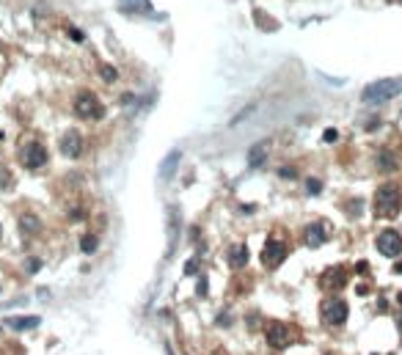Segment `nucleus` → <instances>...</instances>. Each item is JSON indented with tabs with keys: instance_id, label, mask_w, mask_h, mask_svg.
Returning <instances> with one entry per match:
<instances>
[{
	"instance_id": "nucleus-28",
	"label": "nucleus",
	"mask_w": 402,
	"mask_h": 355,
	"mask_svg": "<svg viewBox=\"0 0 402 355\" xmlns=\"http://www.w3.org/2000/svg\"><path fill=\"white\" fill-rule=\"evenodd\" d=\"M397 328L402 330V308H399V314H397Z\"/></svg>"
},
{
	"instance_id": "nucleus-2",
	"label": "nucleus",
	"mask_w": 402,
	"mask_h": 355,
	"mask_svg": "<svg viewBox=\"0 0 402 355\" xmlns=\"http://www.w3.org/2000/svg\"><path fill=\"white\" fill-rule=\"evenodd\" d=\"M402 209V188L399 185H380L375 190V215L377 218H394Z\"/></svg>"
},
{
	"instance_id": "nucleus-24",
	"label": "nucleus",
	"mask_w": 402,
	"mask_h": 355,
	"mask_svg": "<svg viewBox=\"0 0 402 355\" xmlns=\"http://www.w3.org/2000/svg\"><path fill=\"white\" fill-rule=\"evenodd\" d=\"M323 141L325 143H336V141H339V132H336V130H325L323 132Z\"/></svg>"
},
{
	"instance_id": "nucleus-16",
	"label": "nucleus",
	"mask_w": 402,
	"mask_h": 355,
	"mask_svg": "<svg viewBox=\"0 0 402 355\" xmlns=\"http://www.w3.org/2000/svg\"><path fill=\"white\" fill-rule=\"evenodd\" d=\"M124 11H135V14H151V0H119Z\"/></svg>"
},
{
	"instance_id": "nucleus-30",
	"label": "nucleus",
	"mask_w": 402,
	"mask_h": 355,
	"mask_svg": "<svg viewBox=\"0 0 402 355\" xmlns=\"http://www.w3.org/2000/svg\"><path fill=\"white\" fill-rule=\"evenodd\" d=\"M166 355H174V350H171V347H166Z\"/></svg>"
},
{
	"instance_id": "nucleus-27",
	"label": "nucleus",
	"mask_w": 402,
	"mask_h": 355,
	"mask_svg": "<svg viewBox=\"0 0 402 355\" xmlns=\"http://www.w3.org/2000/svg\"><path fill=\"white\" fill-rule=\"evenodd\" d=\"M199 295H201V298H204V295H207V281H204V278L199 281Z\"/></svg>"
},
{
	"instance_id": "nucleus-10",
	"label": "nucleus",
	"mask_w": 402,
	"mask_h": 355,
	"mask_svg": "<svg viewBox=\"0 0 402 355\" xmlns=\"http://www.w3.org/2000/svg\"><path fill=\"white\" fill-rule=\"evenodd\" d=\"M347 284V273L342 267H328V270L319 276V287L323 289H342Z\"/></svg>"
},
{
	"instance_id": "nucleus-12",
	"label": "nucleus",
	"mask_w": 402,
	"mask_h": 355,
	"mask_svg": "<svg viewBox=\"0 0 402 355\" xmlns=\"http://www.w3.org/2000/svg\"><path fill=\"white\" fill-rule=\"evenodd\" d=\"M229 264L234 267V270H243V267L248 264V248L246 245H231L229 248Z\"/></svg>"
},
{
	"instance_id": "nucleus-17",
	"label": "nucleus",
	"mask_w": 402,
	"mask_h": 355,
	"mask_svg": "<svg viewBox=\"0 0 402 355\" xmlns=\"http://www.w3.org/2000/svg\"><path fill=\"white\" fill-rule=\"evenodd\" d=\"M397 165H399V162H397V157H394L391 152H388V149L377 152V168H380V171H394Z\"/></svg>"
},
{
	"instance_id": "nucleus-4",
	"label": "nucleus",
	"mask_w": 402,
	"mask_h": 355,
	"mask_svg": "<svg viewBox=\"0 0 402 355\" xmlns=\"http://www.w3.org/2000/svg\"><path fill=\"white\" fill-rule=\"evenodd\" d=\"M50 154H47V146L39 141H28L20 146V162L22 168H28V171H39L42 165H47Z\"/></svg>"
},
{
	"instance_id": "nucleus-22",
	"label": "nucleus",
	"mask_w": 402,
	"mask_h": 355,
	"mask_svg": "<svg viewBox=\"0 0 402 355\" xmlns=\"http://www.w3.org/2000/svg\"><path fill=\"white\" fill-rule=\"evenodd\" d=\"M306 190H308V196H317L323 190V182L319 179H306Z\"/></svg>"
},
{
	"instance_id": "nucleus-14",
	"label": "nucleus",
	"mask_w": 402,
	"mask_h": 355,
	"mask_svg": "<svg viewBox=\"0 0 402 355\" xmlns=\"http://www.w3.org/2000/svg\"><path fill=\"white\" fill-rule=\"evenodd\" d=\"M267 160V143H256V146H251V152H248V165L251 168H262Z\"/></svg>"
},
{
	"instance_id": "nucleus-11",
	"label": "nucleus",
	"mask_w": 402,
	"mask_h": 355,
	"mask_svg": "<svg viewBox=\"0 0 402 355\" xmlns=\"http://www.w3.org/2000/svg\"><path fill=\"white\" fill-rule=\"evenodd\" d=\"M303 242H306L308 248H319L328 242V231H325L323 223H311L306 226V231H303Z\"/></svg>"
},
{
	"instance_id": "nucleus-18",
	"label": "nucleus",
	"mask_w": 402,
	"mask_h": 355,
	"mask_svg": "<svg viewBox=\"0 0 402 355\" xmlns=\"http://www.w3.org/2000/svg\"><path fill=\"white\" fill-rule=\"evenodd\" d=\"M20 226H22V231H28V234H33V231L42 229V223H39L36 215H22V218H20Z\"/></svg>"
},
{
	"instance_id": "nucleus-15",
	"label": "nucleus",
	"mask_w": 402,
	"mask_h": 355,
	"mask_svg": "<svg viewBox=\"0 0 402 355\" xmlns=\"http://www.w3.org/2000/svg\"><path fill=\"white\" fill-rule=\"evenodd\" d=\"M179 157H182V152H168V157L160 162V179L166 182V179H171V173H174V168H177V162H179Z\"/></svg>"
},
{
	"instance_id": "nucleus-6",
	"label": "nucleus",
	"mask_w": 402,
	"mask_h": 355,
	"mask_svg": "<svg viewBox=\"0 0 402 355\" xmlns=\"http://www.w3.org/2000/svg\"><path fill=\"white\" fill-rule=\"evenodd\" d=\"M323 319L325 325H331V328H339V325L347 322V303L339 298H328L323 303Z\"/></svg>"
},
{
	"instance_id": "nucleus-13",
	"label": "nucleus",
	"mask_w": 402,
	"mask_h": 355,
	"mask_svg": "<svg viewBox=\"0 0 402 355\" xmlns=\"http://www.w3.org/2000/svg\"><path fill=\"white\" fill-rule=\"evenodd\" d=\"M6 325L14 330H33L42 325V319L39 317H11V319H6Z\"/></svg>"
},
{
	"instance_id": "nucleus-29",
	"label": "nucleus",
	"mask_w": 402,
	"mask_h": 355,
	"mask_svg": "<svg viewBox=\"0 0 402 355\" xmlns=\"http://www.w3.org/2000/svg\"><path fill=\"white\" fill-rule=\"evenodd\" d=\"M394 273H402V261H399V264H394Z\"/></svg>"
},
{
	"instance_id": "nucleus-26",
	"label": "nucleus",
	"mask_w": 402,
	"mask_h": 355,
	"mask_svg": "<svg viewBox=\"0 0 402 355\" xmlns=\"http://www.w3.org/2000/svg\"><path fill=\"white\" fill-rule=\"evenodd\" d=\"M66 33H69V36H72V39H74V42H83V39H86V36H83V33H80V31H77V28H69V31H66Z\"/></svg>"
},
{
	"instance_id": "nucleus-19",
	"label": "nucleus",
	"mask_w": 402,
	"mask_h": 355,
	"mask_svg": "<svg viewBox=\"0 0 402 355\" xmlns=\"http://www.w3.org/2000/svg\"><path fill=\"white\" fill-rule=\"evenodd\" d=\"M100 77L105 80V83H116V80H119V69L110 66V63H102V66H100Z\"/></svg>"
},
{
	"instance_id": "nucleus-1",
	"label": "nucleus",
	"mask_w": 402,
	"mask_h": 355,
	"mask_svg": "<svg viewBox=\"0 0 402 355\" xmlns=\"http://www.w3.org/2000/svg\"><path fill=\"white\" fill-rule=\"evenodd\" d=\"M397 94H402V77H386V80H375L361 91V102L364 105H383L388 100H394Z\"/></svg>"
},
{
	"instance_id": "nucleus-21",
	"label": "nucleus",
	"mask_w": 402,
	"mask_h": 355,
	"mask_svg": "<svg viewBox=\"0 0 402 355\" xmlns=\"http://www.w3.org/2000/svg\"><path fill=\"white\" fill-rule=\"evenodd\" d=\"M97 245H100V242H97L94 234H86L83 240H80V251H83V253H94Z\"/></svg>"
},
{
	"instance_id": "nucleus-3",
	"label": "nucleus",
	"mask_w": 402,
	"mask_h": 355,
	"mask_svg": "<svg viewBox=\"0 0 402 355\" xmlns=\"http://www.w3.org/2000/svg\"><path fill=\"white\" fill-rule=\"evenodd\" d=\"M74 116L83 121H100L105 116V105L100 102V97L91 91H80L74 97Z\"/></svg>"
},
{
	"instance_id": "nucleus-23",
	"label": "nucleus",
	"mask_w": 402,
	"mask_h": 355,
	"mask_svg": "<svg viewBox=\"0 0 402 355\" xmlns=\"http://www.w3.org/2000/svg\"><path fill=\"white\" fill-rule=\"evenodd\" d=\"M25 264H28V273H39V270H42V259H36V256H31Z\"/></svg>"
},
{
	"instance_id": "nucleus-20",
	"label": "nucleus",
	"mask_w": 402,
	"mask_h": 355,
	"mask_svg": "<svg viewBox=\"0 0 402 355\" xmlns=\"http://www.w3.org/2000/svg\"><path fill=\"white\" fill-rule=\"evenodd\" d=\"M11 188H14V176H11L9 168L0 165V193H3V190H11Z\"/></svg>"
},
{
	"instance_id": "nucleus-25",
	"label": "nucleus",
	"mask_w": 402,
	"mask_h": 355,
	"mask_svg": "<svg viewBox=\"0 0 402 355\" xmlns=\"http://www.w3.org/2000/svg\"><path fill=\"white\" fill-rule=\"evenodd\" d=\"M278 176H281V179H295V176H298V171H295V168H281Z\"/></svg>"
},
{
	"instance_id": "nucleus-7",
	"label": "nucleus",
	"mask_w": 402,
	"mask_h": 355,
	"mask_svg": "<svg viewBox=\"0 0 402 355\" xmlns=\"http://www.w3.org/2000/svg\"><path fill=\"white\" fill-rule=\"evenodd\" d=\"M287 242L281 240H267V245L262 248V264L267 267V270H276L278 264H284V259H287Z\"/></svg>"
},
{
	"instance_id": "nucleus-9",
	"label": "nucleus",
	"mask_w": 402,
	"mask_h": 355,
	"mask_svg": "<svg viewBox=\"0 0 402 355\" xmlns=\"http://www.w3.org/2000/svg\"><path fill=\"white\" fill-rule=\"evenodd\" d=\"M61 154L69 157V160H74V157L83 154V135H80L77 130L63 132V138H61Z\"/></svg>"
},
{
	"instance_id": "nucleus-5",
	"label": "nucleus",
	"mask_w": 402,
	"mask_h": 355,
	"mask_svg": "<svg viewBox=\"0 0 402 355\" xmlns=\"http://www.w3.org/2000/svg\"><path fill=\"white\" fill-rule=\"evenodd\" d=\"M265 339L273 350H284V347H289V341H292V328L284 325V322H267L265 325Z\"/></svg>"
},
{
	"instance_id": "nucleus-8",
	"label": "nucleus",
	"mask_w": 402,
	"mask_h": 355,
	"mask_svg": "<svg viewBox=\"0 0 402 355\" xmlns=\"http://www.w3.org/2000/svg\"><path fill=\"white\" fill-rule=\"evenodd\" d=\"M375 245H377V251H380L383 256H391V259H394V256L402 253V234H399V231H394V229H386V231L377 234Z\"/></svg>"
}]
</instances>
